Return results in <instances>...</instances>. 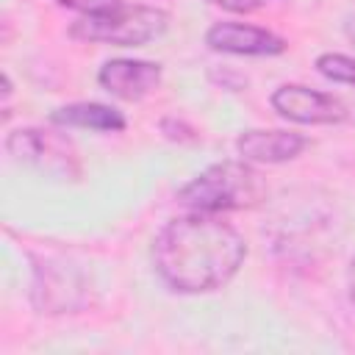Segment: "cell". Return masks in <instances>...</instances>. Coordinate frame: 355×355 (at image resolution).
<instances>
[{
  "instance_id": "cell-14",
  "label": "cell",
  "mask_w": 355,
  "mask_h": 355,
  "mask_svg": "<svg viewBox=\"0 0 355 355\" xmlns=\"http://www.w3.org/2000/svg\"><path fill=\"white\" fill-rule=\"evenodd\" d=\"M347 291H349V300L355 305V261L347 266Z\"/></svg>"
},
{
  "instance_id": "cell-8",
  "label": "cell",
  "mask_w": 355,
  "mask_h": 355,
  "mask_svg": "<svg viewBox=\"0 0 355 355\" xmlns=\"http://www.w3.org/2000/svg\"><path fill=\"white\" fill-rule=\"evenodd\" d=\"M308 147V139L294 130L280 128H250L239 133L236 150L250 164H283L297 158Z\"/></svg>"
},
{
  "instance_id": "cell-1",
  "label": "cell",
  "mask_w": 355,
  "mask_h": 355,
  "mask_svg": "<svg viewBox=\"0 0 355 355\" xmlns=\"http://www.w3.org/2000/svg\"><path fill=\"white\" fill-rule=\"evenodd\" d=\"M247 258L241 233L219 214L189 211L169 219L153 244V263L166 288L178 294H208L233 280Z\"/></svg>"
},
{
  "instance_id": "cell-7",
  "label": "cell",
  "mask_w": 355,
  "mask_h": 355,
  "mask_svg": "<svg viewBox=\"0 0 355 355\" xmlns=\"http://www.w3.org/2000/svg\"><path fill=\"white\" fill-rule=\"evenodd\" d=\"M205 44L214 53L230 55H280L286 53V39L275 31L250 22H214L205 33Z\"/></svg>"
},
{
  "instance_id": "cell-5",
  "label": "cell",
  "mask_w": 355,
  "mask_h": 355,
  "mask_svg": "<svg viewBox=\"0 0 355 355\" xmlns=\"http://www.w3.org/2000/svg\"><path fill=\"white\" fill-rule=\"evenodd\" d=\"M6 150L22 161V164H33L44 172L53 175H75L78 169H72L69 164L75 161L72 150L55 139L50 130H39V128H19L14 133H8L6 139Z\"/></svg>"
},
{
  "instance_id": "cell-2",
  "label": "cell",
  "mask_w": 355,
  "mask_h": 355,
  "mask_svg": "<svg viewBox=\"0 0 355 355\" xmlns=\"http://www.w3.org/2000/svg\"><path fill=\"white\" fill-rule=\"evenodd\" d=\"M266 180L250 161H219L191 178L180 191L178 202L200 214H225L255 208L266 200Z\"/></svg>"
},
{
  "instance_id": "cell-10",
  "label": "cell",
  "mask_w": 355,
  "mask_h": 355,
  "mask_svg": "<svg viewBox=\"0 0 355 355\" xmlns=\"http://www.w3.org/2000/svg\"><path fill=\"white\" fill-rule=\"evenodd\" d=\"M316 69H319V75H324L333 83L355 86V58L352 55H344V53H322L316 58Z\"/></svg>"
},
{
  "instance_id": "cell-11",
  "label": "cell",
  "mask_w": 355,
  "mask_h": 355,
  "mask_svg": "<svg viewBox=\"0 0 355 355\" xmlns=\"http://www.w3.org/2000/svg\"><path fill=\"white\" fill-rule=\"evenodd\" d=\"M61 8H69V11H78L83 17H92V14H105L116 6H122V0H55Z\"/></svg>"
},
{
  "instance_id": "cell-4",
  "label": "cell",
  "mask_w": 355,
  "mask_h": 355,
  "mask_svg": "<svg viewBox=\"0 0 355 355\" xmlns=\"http://www.w3.org/2000/svg\"><path fill=\"white\" fill-rule=\"evenodd\" d=\"M272 108L297 125H338L349 116L347 105L319 89L302 83H283L272 92Z\"/></svg>"
},
{
  "instance_id": "cell-9",
  "label": "cell",
  "mask_w": 355,
  "mask_h": 355,
  "mask_svg": "<svg viewBox=\"0 0 355 355\" xmlns=\"http://www.w3.org/2000/svg\"><path fill=\"white\" fill-rule=\"evenodd\" d=\"M50 119L64 128H89V130H100V133H119L128 125L116 108H111L105 103H92V100L61 105L50 114Z\"/></svg>"
},
{
  "instance_id": "cell-15",
  "label": "cell",
  "mask_w": 355,
  "mask_h": 355,
  "mask_svg": "<svg viewBox=\"0 0 355 355\" xmlns=\"http://www.w3.org/2000/svg\"><path fill=\"white\" fill-rule=\"evenodd\" d=\"M344 31H347V36L355 42V17H347V22H344Z\"/></svg>"
},
{
  "instance_id": "cell-6",
  "label": "cell",
  "mask_w": 355,
  "mask_h": 355,
  "mask_svg": "<svg viewBox=\"0 0 355 355\" xmlns=\"http://www.w3.org/2000/svg\"><path fill=\"white\" fill-rule=\"evenodd\" d=\"M97 83L108 94L125 103H136L161 86V64L144 58H111L100 67Z\"/></svg>"
},
{
  "instance_id": "cell-12",
  "label": "cell",
  "mask_w": 355,
  "mask_h": 355,
  "mask_svg": "<svg viewBox=\"0 0 355 355\" xmlns=\"http://www.w3.org/2000/svg\"><path fill=\"white\" fill-rule=\"evenodd\" d=\"M161 130H164V136L172 139V141H197V130L189 128L183 119H175V116L164 119V122H161Z\"/></svg>"
},
{
  "instance_id": "cell-13",
  "label": "cell",
  "mask_w": 355,
  "mask_h": 355,
  "mask_svg": "<svg viewBox=\"0 0 355 355\" xmlns=\"http://www.w3.org/2000/svg\"><path fill=\"white\" fill-rule=\"evenodd\" d=\"M211 6H219L225 11H233V14H252L263 6V0H208Z\"/></svg>"
},
{
  "instance_id": "cell-3",
  "label": "cell",
  "mask_w": 355,
  "mask_h": 355,
  "mask_svg": "<svg viewBox=\"0 0 355 355\" xmlns=\"http://www.w3.org/2000/svg\"><path fill=\"white\" fill-rule=\"evenodd\" d=\"M169 28V14L155 6H116L105 14L80 17L69 25V36L80 42H100L116 47H141Z\"/></svg>"
}]
</instances>
